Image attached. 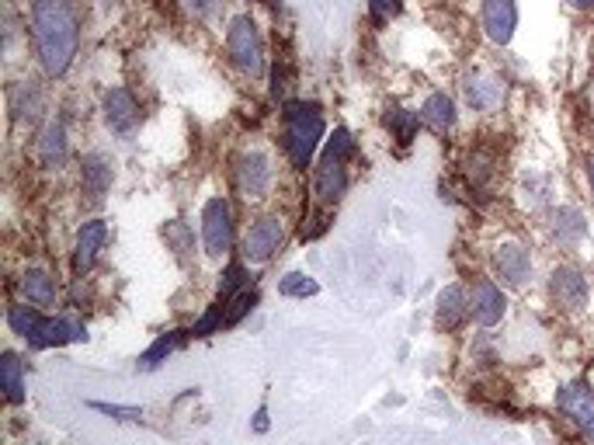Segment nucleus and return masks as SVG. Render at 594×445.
Listing matches in <instances>:
<instances>
[{
    "instance_id": "1",
    "label": "nucleus",
    "mask_w": 594,
    "mask_h": 445,
    "mask_svg": "<svg viewBox=\"0 0 594 445\" xmlns=\"http://www.w3.org/2000/svg\"><path fill=\"white\" fill-rule=\"evenodd\" d=\"M32 39L39 63L49 77H63L70 70L80 46L77 14L70 0H35L32 7Z\"/></svg>"
},
{
    "instance_id": "2",
    "label": "nucleus",
    "mask_w": 594,
    "mask_h": 445,
    "mask_svg": "<svg viewBox=\"0 0 594 445\" xmlns=\"http://www.w3.org/2000/svg\"><path fill=\"white\" fill-rule=\"evenodd\" d=\"M7 324L18 338H25L32 348H53L66 341H84L87 327L77 317H42L35 306H11L7 310Z\"/></svg>"
},
{
    "instance_id": "3",
    "label": "nucleus",
    "mask_w": 594,
    "mask_h": 445,
    "mask_svg": "<svg viewBox=\"0 0 594 445\" xmlns=\"http://www.w3.org/2000/svg\"><path fill=\"white\" fill-rule=\"evenodd\" d=\"M282 119H285L282 147L289 153V160L296 167H310L313 150L324 140V115H320V108L303 105V101H289Z\"/></svg>"
},
{
    "instance_id": "4",
    "label": "nucleus",
    "mask_w": 594,
    "mask_h": 445,
    "mask_svg": "<svg viewBox=\"0 0 594 445\" xmlns=\"http://www.w3.org/2000/svg\"><path fill=\"white\" fill-rule=\"evenodd\" d=\"M226 49H230V60L237 63L247 77L264 74V42L258 35V25H254L251 18H233L230 32H226Z\"/></svg>"
},
{
    "instance_id": "5",
    "label": "nucleus",
    "mask_w": 594,
    "mask_h": 445,
    "mask_svg": "<svg viewBox=\"0 0 594 445\" xmlns=\"http://www.w3.org/2000/svg\"><path fill=\"white\" fill-rule=\"evenodd\" d=\"M202 240H205V251L212 258L230 251L233 244V209L226 199H209L202 209Z\"/></svg>"
},
{
    "instance_id": "6",
    "label": "nucleus",
    "mask_w": 594,
    "mask_h": 445,
    "mask_svg": "<svg viewBox=\"0 0 594 445\" xmlns=\"http://www.w3.org/2000/svg\"><path fill=\"white\" fill-rule=\"evenodd\" d=\"M237 188L244 199H264L271 188V160L261 150H244L237 157Z\"/></svg>"
},
{
    "instance_id": "7",
    "label": "nucleus",
    "mask_w": 594,
    "mask_h": 445,
    "mask_svg": "<svg viewBox=\"0 0 594 445\" xmlns=\"http://www.w3.org/2000/svg\"><path fill=\"white\" fill-rule=\"evenodd\" d=\"M285 240V226L278 216H264L247 230L244 237V261H251V265H264V261L271 258V254L282 247Z\"/></svg>"
},
{
    "instance_id": "8",
    "label": "nucleus",
    "mask_w": 594,
    "mask_h": 445,
    "mask_svg": "<svg viewBox=\"0 0 594 445\" xmlns=\"http://www.w3.org/2000/svg\"><path fill=\"white\" fill-rule=\"evenodd\" d=\"M494 272L497 279L504 282V286H525L528 279H532V258H528V251L522 244H515V240H508V244H497L494 247Z\"/></svg>"
},
{
    "instance_id": "9",
    "label": "nucleus",
    "mask_w": 594,
    "mask_h": 445,
    "mask_svg": "<svg viewBox=\"0 0 594 445\" xmlns=\"http://www.w3.org/2000/svg\"><path fill=\"white\" fill-rule=\"evenodd\" d=\"M504 310H508V299H504L501 289H497L490 279L476 282L473 293H469V317H473L480 327H494L497 320L504 317Z\"/></svg>"
},
{
    "instance_id": "10",
    "label": "nucleus",
    "mask_w": 594,
    "mask_h": 445,
    "mask_svg": "<svg viewBox=\"0 0 594 445\" xmlns=\"http://www.w3.org/2000/svg\"><path fill=\"white\" fill-rule=\"evenodd\" d=\"M112 181H115L112 157H105V153H87L84 167H80V185H84V195L91 206H98V202L105 199Z\"/></svg>"
},
{
    "instance_id": "11",
    "label": "nucleus",
    "mask_w": 594,
    "mask_h": 445,
    "mask_svg": "<svg viewBox=\"0 0 594 445\" xmlns=\"http://www.w3.org/2000/svg\"><path fill=\"white\" fill-rule=\"evenodd\" d=\"M105 122H108V129L119 136L136 133L139 108H136V98H132L126 87H112V91L105 94Z\"/></svg>"
},
{
    "instance_id": "12",
    "label": "nucleus",
    "mask_w": 594,
    "mask_h": 445,
    "mask_svg": "<svg viewBox=\"0 0 594 445\" xmlns=\"http://www.w3.org/2000/svg\"><path fill=\"white\" fill-rule=\"evenodd\" d=\"M483 28H487L490 42L508 46L511 35H515V28H518L515 0H483Z\"/></svg>"
},
{
    "instance_id": "13",
    "label": "nucleus",
    "mask_w": 594,
    "mask_h": 445,
    "mask_svg": "<svg viewBox=\"0 0 594 445\" xmlns=\"http://www.w3.org/2000/svg\"><path fill=\"white\" fill-rule=\"evenodd\" d=\"M108 240V226L105 220H87L80 226L77 233V247H73V272L77 275H87L94 268V261H98L101 247H105Z\"/></svg>"
},
{
    "instance_id": "14",
    "label": "nucleus",
    "mask_w": 594,
    "mask_h": 445,
    "mask_svg": "<svg viewBox=\"0 0 594 445\" xmlns=\"http://www.w3.org/2000/svg\"><path fill=\"white\" fill-rule=\"evenodd\" d=\"M549 293H553V299L563 310H581V306L588 303V282H584V275L577 272V268L563 265L549 275Z\"/></svg>"
},
{
    "instance_id": "15",
    "label": "nucleus",
    "mask_w": 594,
    "mask_h": 445,
    "mask_svg": "<svg viewBox=\"0 0 594 445\" xmlns=\"http://www.w3.org/2000/svg\"><path fill=\"white\" fill-rule=\"evenodd\" d=\"M313 192H317V199L327 202V206H334V202L348 192V167H344V160L327 157L324 153L317 174H313Z\"/></svg>"
},
{
    "instance_id": "16",
    "label": "nucleus",
    "mask_w": 594,
    "mask_h": 445,
    "mask_svg": "<svg viewBox=\"0 0 594 445\" xmlns=\"http://www.w3.org/2000/svg\"><path fill=\"white\" fill-rule=\"evenodd\" d=\"M462 91H466V101L476 108V112H494V108L501 105V98H504V84L497 77H490V74L466 77Z\"/></svg>"
},
{
    "instance_id": "17",
    "label": "nucleus",
    "mask_w": 594,
    "mask_h": 445,
    "mask_svg": "<svg viewBox=\"0 0 594 445\" xmlns=\"http://www.w3.org/2000/svg\"><path fill=\"white\" fill-rule=\"evenodd\" d=\"M35 150H39V160L46 167H53V171H60L63 160H66V129L63 122H49L46 129L39 133V140H35Z\"/></svg>"
},
{
    "instance_id": "18",
    "label": "nucleus",
    "mask_w": 594,
    "mask_h": 445,
    "mask_svg": "<svg viewBox=\"0 0 594 445\" xmlns=\"http://www.w3.org/2000/svg\"><path fill=\"white\" fill-rule=\"evenodd\" d=\"M466 317H469V296L459 286H449L438 296V327L456 331V327L466 324Z\"/></svg>"
},
{
    "instance_id": "19",
    "label": "nucleus",
    "mask_w": 594,
    "mask_h": 445,
    "mask_svg": "<svg viewBox=\"0 0 594 445\" xmlns=\"http://www.w3.org/2000/svg\"><path fill=\"white\" fill-rule=\"evenodd\" d=\"M584 233H588V223H584L581 209L567 206V209H556L553 213V240L560 247H577Z\"/></svg>"
},
{
    "instance_id": "20",
    "label": "nucleus",
    "mask_w": 594,
    "mask_h": 445,
    "mask_svg": "<svg viewBox=\"0 0 594 445\" xmlns=\"http://www.w3.org/2000/svg\"><path fill=\"white\" fill-rule=\"evenodd\" d=\"M421 119L428 122L435 133H449L452 126H456V101L449 98V94H431L428 101L421 105Z\"/></svg>"
},
{
    "instance_id": "21",
    "label": "nucleus",
    "mask_w": 594,
    "mask_h": 445,
    "mask_svg": "<svg viewBox=\"0 0 594 445\" xmlns=\"http://www.w3.org/2000/svg\"><path fill=\"white\" fill-rule=\"evenodd\" d=\"M21 293H25L28 303L49 306L56 299V279L46 268H28V272L21 275Z\"/></svg>"
},
{
    "instance_id": "22",
    "label": "nucleus",
    "mask_w": 594,
    "mask_h": 445,
    "mask_svg": "<svg viewBox=\"0 0 594 445\" xmlns=\"http://www.w3.org/2000/svg\"><path fill=\"white\" fill-rule=\"evenodd\" d=\"M560 411L563 414H570V418L577 421V425H584V421L594 414V393L588 390V386H581V383H574V386H567V390H560Z\"/></svg>"
},
{
    "instance_id": "23",
    "label": "nucleus",
    "mask_w": 594,
    "mask_h": 445,
    "mask_svg": "<svg viewBox=\"0 0 594 445\" xmlns=\"http://www.w3.org/2000/svg\"><path fill=\"white\" fill-rule=\"evenodd\" d=\"M11 112H14V119L18 122H35L39 119V112H42V94L35 91L32 84H18L11 91Z\"/></svg>"
},
{
    "instance_id": "24",
    "label": "nucleus",
    "mask_w": 594,
    "mask_h": 445,
    "mask_svg": "<svg viewBox=\"0 0 594 445\" xmlns=\"http://www.w3.org/2000/svg\"><path fill=\"white\" fill-rule=\"evenodd\" d=\"M0 379H4L7 400L21 404V400H25V376H21V362L14 352H4V359H0Z\"/></svg>"
},
{
    "instance_id": "25",
    "label": "nucleus",
    "mask_w": 594,
    "mask_h": 445,
    "mask_svg": "<svg viewBox=\"0 0 594 445\" xmlns=\"http://www.w3.org/2000/svg\"><path fill=\"white\" fill-rule=\"evenodd\" d=\"M258 306V293L254 289H240L237 296H230L226 299V317H223V327H233V324H240V320L247 317V313Z\"/></svg>"
},
{
    "instance_id": "26",
    "label": "nucleus",
    "mask_w": 594,
    "mask_h": 445,
    "mask_svg": "<svg viewBox=\"0 0 594 445\" xmlns=\"http://www.w3.org/2000/svg\"><path fill=\"white\" fill-rule=\"evenodd\" d=\"M386 126L393 129L396 143H403V147H407V143L414 140V133H417V112H403V108H393V112L386 115Z\"/></svg>"
},
{
    "instance_id": "27",
    "label": "nucleus",
    "mask_w": 594,
    "mask_h": 445,
    "mask_svg": "<svg viewBox=\"0 0 594 445\" xmlns=\"http://www.w3.org/2000/svg\"><path fill=\"white\" fill-rule=\"evenodd\" d=\"M278 293H282V296H292V299H306V296H317V293H320V286L310 279V275L289 272L282 282H278Z\"/></svg>"
},
{
    "instance_id": "28",
    "label": "nucleus",
    "mask_w": 594,
    "mask_h": 445,
    "mask_svg": "<svg viewBox=\"0 0 594 445\" xmlns=\"http://www.w3.org/2000/svg\"><path fill=\"white\" fill-rule=\"evenodd\" d=\"M181 334H185V331H167V334H160V338H157V345H153L150 352H146L143 359H139V362H143V369H153V366H160V362H164L167 355H171L174 348H178Z\"/></svg>"
},
{
    "instance_id": "29",
    "label": "nucleus",
    "mask_w": 594,
    "mask_h": 445,
    "mask_svg": "<svg viewBox=\"0 0 594 445\" xmlns=\"http://www.w3.org/2000/svg\"><path fill=\"white\" fill-rule=\"evenodd\" d=\"M164 240H167V247L178 254V258H185V254L192 251V233H188L185 223H167L164 226Z\"/></svg>"
},
{
    "instance_id": "30",
    "label": "nucleus",
    "mask_w": 594,
    "mask_h": 445,
    "mask_svg": "<svg viewBox=\"0 0 594 445\" xmlns=\"http://www.w3.org/2000/svg\"><path fill=\"white\" fill-rule=\"evenodd\" d=\"M244 279H247V272H244V265H230L223 272V282H219V299H230V296H237L240 289H244Z\"/></svg>"
},
{
    "instance_id": "31",
    "label": "nucleus",
    "mask_w": 594,
    "mask_h": 445,
    "mask_svg": "<svg viewBox=\"0 0 594 445\" xmlns=\"http://www.w3.org/2000/svg\"><path fill=\"white\" fill-rule=\"evenodd\" d=\"M223 317H226V303H216V306H212V310L205 313V317L192 327V338H209V334L216 331V327H223Z\"/></svg>"
},
{
    "instance_id": "32",
    "label": "nucleus",
    "mask_w": 594,
    "mask_h": 445,
    "mask_svg": "<svg viewBox=\"0 0 594 445\" xmlns=\"http://www.w3.org/2000/svg\"><path fill=\"white\" fill-rule=\"evenodd\" d=\"M351 153H355V140H351V133H348V129H337L334 140L327 143V157L348 160Z\"/></svg>"
},
{
    "instance_id": "33",
    "label": "nucleus",
    "mask_w": 594,
    "mask_h": 445,
    "mask_svg": "<svg viewBox=\"0 0 594 445\" xmlns=\"http://www.w3.org/2000/svg\"><path fill=\"white\" fill-rule=\"evenodd\" d=\"M396 11H400V0H369V14L376 25H386Z\"/></svg>"
},
{
    "instance_id": "34",
    "label": "nucleus",
    "mask_w": 594,
    "mask_h": 445,
    "mask_svg": "<svg viewBox=\"0 0 594 445\" xmlns=\"http://www.w3.org/2000/svg\"><path fill=\"white\" fill-rule=\"evenodd\" d=\"M94 411H101V414H112V418H119V421H139L143 418V411H139V407H122V404H98V400H94Z\"/></svg>"
},
{
    "instance_id": "35",
    "label": "nucleus",
    "mask_w": 594,
    "mask_h": 445,
    "mask_svg": "<svg viewBox=\"0 0 594 445\" xmlns=\"http://www.w3.org/2000/svg\"><path fill=\"white\" fill-rule=\"evenodd\" d=\"M330 226V216L327 213H310L303 220V240H317L320 233H324Z\"/></svg>"
},
{
    "instance_id": "36",
    "label": "nucleus",
    "mask_w": 594,
    "mask_h": 445,
    "mask_svg": "<svg viewBox=\"0 0 594 445\" xmlns=\"http://www.w3.org/2000/svg\"><path fill=\"white\" fill-rule=\"evenodd\" d=\"M219 4L223 0H188V7H192V14H198V18H212L219 11Z\"/></svg>"
},
{
    "instance_id": "37",
    "label": "nucleus",
    "mask_w": 594,
    "mask_h": 445,
    "mask_svg": "<svg viewBox=\"0 0 594 445\" xmlns=\"http://www.w3.org/2000/svg\"><path fill=\"white\" fill-rule=\"evenodd\" d=\"M254 428H258V432H264V428H268V411H264V407L258 411V421H254Z\"/></svg>"
},
{
    "instance_id": "38",
    "label": "nucleus",
    "mask_w": 594,
    "mask_h": 445,
    "mask_svg": "<svg viewBox=\"0 0 594 445\" xmlns=\"http://www.w3.org/2000/svg\"><path fill=\"white\" fill-rule=\"evenodd\" d=\"M581 428H584V435H588V439L594 442V414H591V418H588V421H584V425H581Z\"/></svg>"
},
{
    "instance_id": "39",
    "label": "nucleus",
    "mask_w": 594,
    "mask_h": 445,
    "mask_svg": "<svg viewBox=\"0 0 594 445\" xmlns=\"http://www.w3.org/2000/svg\"><path fill=\"white\" fill-rule=\"evenodd\" d=\"M570 4H574V7H584V11H588V7H594V0H570Z\"/></svg>"
},
{
    "instance_id": "40",
    "label": "nucleus",
    "mask_w": 594,
    "mask_h": 445,
    "mask_svg": "<svg viewBox=\"0 0 594 445\" xmlns=\"http://www.w3.org/2000/svg\"><path fill=\"white\" fill-rule=\"evenodd\" d=\"M588 174H591V188H594V160H591V167H588Z\"/></svg>"
}]
</instances>
